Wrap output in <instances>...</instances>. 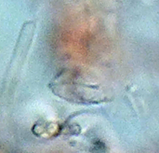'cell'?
<instances>
[{"mask_svg":"<svg viewBox=\"0 0 159 153\" xmlns=\"http://www.w3.org/2000/svg\"><path fill=\"white\" fill-rule=\"evenodd\" d=\"M34 29L35 26L33 22H27L22 27L15 50L13 51L9 66L7 70L5 81L3 84L4 90H7V88H10L15 84V79H18V75L20 74L24 65L26 56L32 45Z\"/></svg>","mask_w":159,"mask_h":153,"instance_id":"obj_1","label":"cell"}]
</instances>
